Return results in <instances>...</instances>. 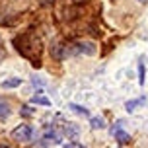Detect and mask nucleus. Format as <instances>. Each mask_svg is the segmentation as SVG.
<instances>
[{
  "instance_id": "obj_3",
  "label": "nucleus",
  "mask_w": 148,
  "mask_h": 148,
  "mask_svg": "<svg viewBox=\"0 0 148 148\" xmlns=\"http://www.w3.org/2000/svg\"><path fill=\"white\" fill-rule=\"evenodd\" d=\"M97 51V47L92 41H78L72 45V53L74 55H94Z\"/></svg>"
},
{
  "instance_id": "obj_12",
  "label": "nucleus",
  "mask_w": 148,
  "mask_h": 148,
  "mask_svg": "<svg viewBox=\"0 0 148 148\" xmlns=\"http://www.w3.org/2000/svg\"><path fill=\"white\" fill-rule=\"evenodd\" d=\"M144 80H146V68H144V62L140 59V62H138V84L144 86Z\"/></svg>"
},
{
  "instance_id": "obj_8",
  "label": "nucleus",
  "mask_w": 148,
  "mask_h": 148,
  "mask_svg": "<svg viewBox=\"0 0 148 148\" xmlns=\"http://www.w3.org/2000/svg\"><path fill=\"white\" fill-rule=\"evenodd\" d=\"M43 138H45V144H57V142H60V136L57 133H55V131H47V133L43 134Z\"/></svg>"
},
{
  "instance_id": "obj_7",
  "label": "nucleus",
  "mask_w": 148,
  "mask_h": 148,
  "mask_svg": "<svg viewBox=\"0 0 148 148\" xmlns=\"http://www.w3.org/2000/svg\"><path fill=\"white\" fill-rule=\"evenodd\" d=\"M31 103L43 105V107H51V99H49V97H45V96H41V94H37V96L31 97Z\"/></svg>"
},
{
  "instance_id": "obj_11",
  "label": "nucleus",
  "mask_w": 148,
  "mask_h": 148,
  "mask_svg": "<svg viewBox=\"0 0 148 148\" xmlns=\"http://www.w3.org/2000/svg\"><path fill=\"white\" fill-rule=\"evenodd\" d=\"M90 125H92V129H105V121L103 117H92Z\"/></svg>"
},
{
  "instance_id": "obj_2",
  "label": "nucleus",
  "mask_w": 148,
  "mask_h": 148,
  "mask_svg": "<svg viewBox=\"0 0 148 148\" xmlns=\"http://www.w3.org/2000/svg\"><path fill=\"white\" fill-rule=\"evenodd\" d=\"M33 134H35V131H33L31 125H20L12 131V138L18 142H25V140H31Z\"/></svg>"
},
{
  "instance_id": "obj_15",
  "label": "nucleus",
  "mask_w": 148,
  "mask_h": 148,
  "mask_svg": "<svg viewBox=\"0 0 148 148\" xmlns=\"http://www.w3.org/2000/svg\"><path fill=\"white\" fill-rule=\"evenodd\" d=\"M136 2H140V4H144V2H148V0H136Z\"/></svg>"
},
{
  "instance_id": "obj_5",
  "label": "nucleus",
  "mask_w": 148,
  "mask_h": 148,
  "mask_svg": "<svg viewBox=\"0 0 148 148\" xmlns=\"http://www.w3.org/2000/svg\"><path fill=\"white\" fill-rule=\"evenodd\" d=\"M20 84H22V78H20V76H14V78L2 80V84H0V86H2L4 90H12V88H18Z\"/></svg>"
},
{
  "instance_id": "obj_4",
  "label": "nucleus",
  "mask_w": 148,
  "mask_h": 148,
  "mask_svg": "<svg viewBox=\"0 0 148 148\" xmlns=\"http://www.w3.org/2000/svg\"><path fill=\"white\" fill-rule=\"evenodd\" d=\"M121 125H123V121H117V125L111 129V134H113V136L117 138L119 144H129V142H131V134L125 133V131L121 129Z\"/></svg>"
},
{
  "instance_id": "obj_10",
  "label": "nucleus",
  "mask_w": 148,
  "mask_h": 148,
  "mask_svg": "<svg viewBox=\"0 0 148 148\" xmlns=\"http://www.w3.org/2000/svg\"><path fill=\"white\" fill-rule=\"evenodd\" d=\"M10 113H12L10 105H8V103H2V101H0V121L8 119V117H10Z\"/></svg>"
},
{
  "instance_id": "obj_13",
  "label": "nucleus",
  "mask_w": 148,
  "mask_h": 148,
  "mask_svg": "<svg viewBox=\"0 0 148 148\" xmlns=\"http://www.w3.org/2000/svg\"><path fill=\"white\" fill-rule=\"evenodd\" d=\"M33 113H35V109H31L29 105H23V107H22V115H23V117H31Z\"/></svg>"
},
{
  "instance_id": "obj_9",
  "label": "nucleus",
  "mask_w": 148,
  "mask_h": 148,
  "mask_svg": "<svg viewBox=\"0 0 148 148\" xmlns=\"http://www.w3.org/2000/svg\"><path fill=\"white\" fill-rule=\"evenodd\" d=\"M68 107H70V109H72L74 113H78V115H82V117H90V111L86 109V107H82V105H78V103H70Z\"/></svg>"
},
{
  "instance_id": "obj_1",
  "label": "nucleus",
  "mask_w": 148,
  "mask_h": 148,
  "mask_svg": "<svg viewBox=\"0 0 148 148\" xmlns=\"http://www.w3.org/2000/svg\"><path fill=\"white\" fill-rule=\"evenodd\" d=\"M14 47L20 51V55H23V57H27V59L31 60V64L35 68L41 66V60H39V55H35V49L37 45L35 41H33V37H31V33H20V35L14 37Z\"/></svg>"
},
{
  "instance_id": "obj_6",
  "label": "nucleus",
  "mask_w": 148,
  "mask_h": 148,
  "mask_svg": "<svg viewBox=\"0 0 148 148\" xmlns=\"http://www.w3.org/2000/svg\"><path fill=\"white\" fill-rule=\"evenodd\" d=\"M144 101H146V97H136V99H129V101L125 103V109L129 111V113H133V111L136 109L138 105H142Z\"/></svg>"
},
{
  "instance_id": "obj_14",
  "label": "nucleus",
  "mask_w": 148,
  "mask_h": 148,
  "mask_svg": "<svg viewBox=\"0 0 148 148\" xmlns=\"http://www.w3.org/2000/svg\"><path fill=\"white\" fill-rule=\"evenodd\" d=\"M62 148H84L82 144H76V142H68V144H64Z\"/></svg>"
}]
</instances>
